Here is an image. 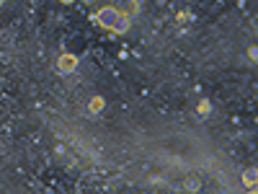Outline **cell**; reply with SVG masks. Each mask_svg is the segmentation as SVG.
Instances as JSON below:
<instances>
[{
	"label": "cell",
	"instance_id": "1",
	"mask_svg": "<svg viewBox=\"0 0 258 194\" xmlns=\"http://www.w3.org/2000/svg\"><path fill=\"white\" fill-rule=\"evenodd\" d=\"M93 21H96L98 26L109 29V31H116V34H121V31L129 29V18H126L119 8H101V11L93 16Z\"/></svg>",
	"mask_w": 258,
	"mask_h": 194
},
{
	"label": "cell",
	"instance_id": "2",
	"mask_svg": "<svg viewBox=\"0 0 258 194\" xmlns=\"http://www.w3.org/2000/svg\"><path fill=\"white\" fill-rule=\"evenodd\" d=\"M57 70H59L62 75H70L73 70H78V57H75V55H59Z\"/></svg>",
	"mask_w": 258,
	"mask_h": 194
},
{
	"label": "cell",
	"instance_id": "3",
	"mask_svg": "<svg viewBox=\"0 0 258 194\" xmlns=\"http://www.w3.org/2000/svg\"><path fill=\"white\" fill-rule=\"evenodd\" d=\"M245 184H248L250 189L255 186V171H253V168H248V171H245Z\"/></svg>",
	"mask_w": 258,
	"mask_h": 194
},
{
	"label": "cell",
	"instance_id": "4",
	"mask_svg": "<svg viewBox=\"0 0 258 194\" xmlns=\"http://www.w3.org/2000/svg\"><path fill=\"white\" fill-rule=\"evenodd\" d=\"M103 109V99H93L91 101V112H101Z\"/></svg>",
	"mask_w": 258,
	"mask_h": 194
},
{
	"label": "cell",
	"instance_id": "5",
	"mask_svg": "<svg viewBox=\"0 0 258 194\" xmlns=\"http://www.w3.org/2000/svg\"><path fill=\"white\" fill-rule=\"evenodd\" d=\"M199 114H204V117L209 114V104H207V101H202V104H199Z\"/></svg>",
	"mask_w": 258,
	"mask_h": 194
},
{
	"label": "cell",
	"instance_id": "6",
	"mask_svg": "<svg viewBox=\"0 0 258 194\" xmlns=\"http://www.w3.org/2000/svg\"><path fill=\"white\" fill-rule=\"evenodd\" d=\"M0 6H3V0H0Z\"/></svg>",
	"mask_w": 258,
	"mask_h": 194
},
{
	"label": "cell",
	"instance_id": "7",
	"mask_svg": "<svg viewBox=\"0 0 258 194\" xmlns=\"http://www.w3.org/2000/svg\"><path fill=\"white\" fill-rule=\"evenodd\" d=\"M64 3H70V0H64Z\"/></svg>",
	"mask_w": 258,
	"mask_h": 194
}]
</instances>
